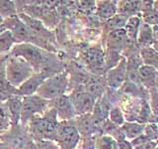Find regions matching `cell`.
Listing matches in <instances>:
<instances>
[{"mask_svg":"<svg viewBox=\"0 0 158 149\" xmlns=\"http://www.w3.org/2000/svg\"><path fill=\"white\" fill-rule=\"evenodd\" d=\"M59 121L57 120L56 111L49 106L48 111L35 116L28 122L29 131L35 141L38 140H52L56 141V131Z\"/></svg>","mask_w":158,"mask_h":149,"instance_id":"6da1fadb","label":"cell"},{"mask_svg":"<svg viewBox=\"0 0 158 149\" xmlns=\"http://www.w3.org/2000/svg\"><path fill=\"white\" fill-rule=\"evenodd\" d=\"M33 68L25 60L10 55L5 61V81L17 88L34 74Z\"/></svg>","mask_w":158,"mask_h":149,"instance_id":"7a4b0ae2","label":"cell"},{"mask_svg":"<svg viewBox=\"0 0 158 149\" xmlns=\"http://www.w3.org/2000/svg\"><path fill=\"white\" fill-rule=\"evenodd\" d=\"M68 74L61 72L48 77L40 86L36 93L37 96L46 101H53L65 94L68 88Z\"/></svg>","mask_w":158,"mask_h":149,"instance_id":"3957f363","label":"cell"},{"mask_svg":"<svg viewBox=\"0 0 158 149\" xmlns=\"http://www.w3.org/2000/svg\"><path fill=\"white\" fill-rule=\"evenodd\" d=\"M10 55L25 60L33 68L35 73H39L42 71L44 67L48 52L31 43H22L15 44L10 52Z\"/></svg>","mask_w":158,"mask_h":149,"instance_id":"277c9868","label":"cell"},{"mask_svg":"<svg viewBox=\"0 0 158 149\" xmlns=\"http://www.w3.org/2000/svg\"><path fill=\"white\" fill-rule=\"evenodd\" d=\"M48 107L49 102L43 99L37 94L22 97L20 122L22 124H27L35 116L41 115L46 112Z\"/></svg>","mask_w":158,"mask_h":149,"instance_id":"5b68a950","label":"cell"},{"mask_svg":"<svg viewBox=\"0 0 158 149\" xmlns=\"http://www.w3.org/2000/svg\"><path fill=\"white\" fill-rule=\"evenodd\" d=\"M80 138L81 136L73 121H59L56 136V142L59 149H75Z\"/></svg>","mask_w":158,"mask_h":149,"instance_id":"8992f818","label":"cell"},{"mask_svg":"<svg viewBox=\"0 0 158 149\" xmlns=\"http://www.w3.org/2000/svg\"><path fill=\"white\" fill-rule=\"evenodd\" d=\"M69 99L74 107L76 115L90 114L97 99L89 94L83 88H74L69 94Z\"/></svg>","mask_w":158,"mask_h":149,"instance_id":"52a82bcc","label":"cell"},{"mask_svg":"<svg viewBox=\"0 0 158 149\" xmlns=\"http://www.w3.org/2000/svg\"><path fill=\"white\" fill-rule=\"evenodd\" d=\"M4 28L11 33L15 44L29 43L30 35L27 26L17 15L4 19Z\"/></svg>","mask_w":158,"mask_h":149,"instance_id":"ba28073f","label":"cell"},{"mask_svg":"<svg viewBox=\"0 0 158 149\" xmlns=\"http://www.w3.org/2000/svg\"><path fill=\"white\" fill-rule=\"evenodd\" d=\"M127 79V60L123 56L115 67L108 70L105 74L107 86L112 89H118Z\"/></svg>","mask_w":158,"mask_h":149,"instance_id":"9c48e42d","label":"cell"},{"mask_svg":"<svg viewBox=\"0 0 158 149\" xmlns=\"http://www.w3.org/2000/svg\"><path fill=\"white\" fill-rule=\"evenodd\" d=\"M49 106L56 111L58 121H69L76 117V112L67 94H63L53 101H51Z\"/></svg>","mask_w":158,"mask_h":149,"instance_id":"30bf717a","label":"cell"},{"mask_svg":"<svg viewBox=\"0 0 158 149\" xmlns=\"http://www.w3.org/2000/svg\"><path fill=\"white\" fill-rule=\"evenodd\" d=\"M86 66L95 74V76H101L99 71L107 72L105 66V52L101 48H91L84 55Z\"/></svg>","mask_w":158,"mask_h":149,"instance_id":"8fae6325","label":"cell"},{"mask_svg":"<svg viewBox=\"0 0 158 149\" xmlns=\"http://www.w3.org/2000/svg\"><path fill=\"white\" fill-rule=\"evenodd\" d=\"M48 76L42 72L34 73L31 77L27 79L21 86L16 88V94L20 97H29L36 94L38 88L43 84V82L48 78Z\"/></svg>","mask_w":158,"mask_h":149,"instance_id":"7c38bea8","label":"cell"},{"mask_svg":"<svg viewBox=\"0 0 158 149\" xmlns=\"http://www.w3.org/2000/svg\"><path fill=\"white\" fill-rule=\"evenodd\" d=\"M128 42L130 41H128L123 29H118L115 30V31L109 32L106 41L107 51L121 54L123 51H125Z\"/></svg>","mask_w":158,"mask_h":149,"instance_id":"4fadbf2b","label":"cell"},{"mask_svg":"<svg viewBox=\"0 0 158 149\" xmlns=\"http://www.w3.org/2000/svg\"><path fill=\"white\" fill-rule=\"evenodd\" d=\"M138 81L140 86L146 89L155 88L157 86V69L142 65L138 69Z\"/></svg>","mask_w":158,"mask_h":149,"instance_id":"5bb4252c","label":"cell"},{"mask_svg":"<svg viewBox=\"0 0 158 149\" xmlns=\"http://www.w3.org/2000/svg\"><path fill=\"white\" fill-rule=\"evenodd\" d=\"M106 86L107 84L105 81V76H95V74H93V76H90L83 88L89 94H91L93 97L98 99L104 96V93L106 92Z\"/></svg>","mask_w":158,"mask_h":149,"instance_id":"9a60e30c","label":"cell"},{"mask_svg":"<svg viewBox=\"0 0 158 149\" xmlns=\"http://www.w3.org/2000/svg\"><path fill=\"white\" fill-rule=\"evenodd\" d=\"M21 106H22V97L15 96L10 97L4 102V106L6 108L10 121L14 125H18L20 122V115H21Z\"/></svg>","mask_w":158,"mask_h":149,"instance_id":"2e32d148","label":"cell"},{"mask_svg":"<svg viewBox=\"0 0 158 149\" xmlns=\"http://www.w3.org/2000/svg\"><path fill=\"white\" fill-rule=\"evenodd\" d=\"M117 3L118 1H97L95 6V12L98 17L103 21H107L117 14Z\"/></svg>","mask_w":158,"mask_h":149,"instance_id":"e0dca14e","label":"cell"},{"mask_svg":"<svg viewBox=\"0 0 158 149\" xmlns=\"http://www.w3.org/2000/svg\"><path fill=\"white\" fill-rule=\"evenodd\" d=\"M156 43L157 42H155L154 38H153L152 26L141 22L136 37V45L140 48H145L152 47V45H155Z\"/></svg>","mask_w":158,"mask_h":149,"instance_id":"ac0fdd59","label":"cell"},{"mask_svg":"<svg viewBox=\"0 0 158 149\" xmlns=\"http://www.w3.org/2000/svg\"><path fill=\"white\" fill-rule=\"evenodd\" d=\"M142 1H118L117 3V14L130 18L140 13Z\"/></svg>","mask_w":158,"mask_h":149,"instance_id":"d6986e66","label":"cell"},{"mask_svg":"<svg viewBox=\"0 0 158 149\" xmlns=\"http://www.w3.org/2000/svg\"><path fill=\"white\" fill-rule=\"evenodd\" d=\"M141 22L142 21H141V17L139 14L127 18L125 27H123V30H125L126 35L130 42L136 44V37H137L138 29H139Z\"/></svg>","mask_w":158,"mask_h":149,"instance_id":"ffe728a7","label":"cell"},{"mask_svg":"<svg viewBox=\"0 0 158 149\" xmlns=\"http://www.w3.org/2000/svg\"><path fill=\"white\" fill-rule=\"evenodd\" d=\"M143 126L144 124H140L137 121H125V123L120 127L126 139L131 141L132 139L141 135L143 132Z\"/></svg>","mask_w":158,"mask_h":149,"instance_id":"44dd1931","label":"cell"},{"mask_svg":"<svg viewBox=\"0 0 158 149\" xmlns=\"http://www.w3.org/2000/svg\"><path fill=\"white\" fill-rule=\"evenodd\" d=\"M139 58L141 60L142 65L149 66L152 68L157 69V61H158V55L157 49L154 47H145L140 48L139 50Z\"/></svg>","mask_w":158,"mask_h":149,"instance_id":"7402d4cb","label":"cell"},{"mask_svg":"<svg viewBox=\"0 0 158 149\" xmlns=\"http://www.w3.org/2000/svg\"><path fill=\"white\" fill-rule=\"evenodd\" d=\"M14 45L15 41L9 31L4 30L3 32L0 33V55L8 54L9 52H11Z\"/></svg>","mask_w":158,"mask_h":149,"instance_id":"603a6c76","label":"cell"},{"mask_svg":"<svg viewBox=\"0 0 158 149\" xmlns=\"http://www.w3.org/2000/svg\"><path fill=\"white\" fill-rule=\"evenodd\" d=\"M127 18L126 16L121 14H116L115 16L110 18L107 21H105V27L107 29L108 33L115 31V30H118V29H123L126 25Z\"/></svg>","mask_w":158,"mask_h":149,"instance_id":"cb8c5ba5","label":"cell"},{"mask_svg":"<svg viewBox=\"0 0 158 149\" xmlns=\"http://www.w3.org/2000/svg\"><path fill=\"white\" fill-rule=\"evenodd\" d=\"M108 120L117 127H120L125 123V121H126L125 114H123L120 106H114L111 107L110 111H109V114H108Z\"/></svg>","mask_w":158,"mask_h":149,"instance_id":"d4e9b609","label":"cell"},{"mask_svg":"<svg viewBox=\"0 0 158 149\" xmlns=\"http://www.w3.org/2000/svg\"><path fill=\"white\" fill-rule=\"evenodd\" d=\"M95 149H118L117 141L107 134H103L96 138Z\"/></svg>","mask_w":158,"mask_h":149,"instance_id":"484cf974","label":"cell"},{"mask_svg":"<svg viewBox=\"0 0 158 149\" xmlns=\"http://www.w3.org/2000/svg\"><path fill=\"white\" fill-rule=\"evenodd\" d=\"M17 15V8L14 1H0V16L3 19Z\"/></svg>","mask_w":158,"mask_h":149,"instance_id":"4316f807","label":"cell"},{"mask_svg":"<svg viewBox=\"0 0 158 149\" xmlns=\"http://www.w3.org/2000/svg\"><path fill=\"white\" fill-rule=\"evenodd\" d=\"M141 21L149 26L157 25L158 21V14H157V1H154L152 10L145 13H141Z\"/></svg>","mask_w":158,"mask_h":149,"instance_id":"83f0119b","label":"cell"},{"mask_svg":"<svg viewBox=\"0 0 158 149\" xmlns=\"http://www.w3.org/2000/svg\"><path fill=\"white\" fill-rule=\"evenodd\" d=\"M142 134L148 139V140L156 141L157 140V124L156 123L144 124Z\"/></svg>","mask_w":158,"mask_h":149,"instance_id":"f1b7e54d","label":"cell"},{"mask_svg":"<svg viewBox=\"0 0 158 149\" xmlns=\"http://www.w3.org/2000/svg\"><path fill=\"white\" fill-rule=\"evenodd\" d=\"M34 149H59V147L56 141L38 140V141H35Z\"/></svg>","mask_w":158,"mask_h":149,"instance_id":"f546056e","label":"cell"},{"mask_svg":"<svg viewBox=\"0 0 158 149\" xmlns=\"http://www.w3.org/2000/svg\"><path fill=\"white\" fill-rule=\"evenodd\" d=\"M97 136L95 135H90V136H85L80 140H82L81 143V149H95V142H96Z\"/></svg>","mask_w":158,"mask_h":149,"instance_id":"4dcf8cb0","label":"cell"},{"mask_svg":"<svg viewBox=\"0 0 158 149\" xmlns=\"http://www.w3.org/2000/svg\"><path fill=\"white\" fill-rule=\"evenodd\" d=\"M133 149H157L156 141H146L144 143L133 147Z\"/></svg>","mask_w":158,"mask_h":149,"instance_id":"1f68e13d","label":"cell"},{"mask_svg":"<svg viewBox=\"0 0 158 149\" xmlns=\"http://www.w3.org/2000/svg\"><path fill=\"white\" fill-rule=\"evenodd\" d=\"M117 146H118V149H133L131 141L127 140V139L117 142Z\"/></svg>","mask_w":158,"mask_h":149,"instance_id":"d6a6232c","label":"cell"},{"mask_svg":"<svg viewBox=\"0 0 158 149\" xmlns=\"http://www.w3.org/2000/svg\"><path fill=\"white\" fill-rule=\"evenodd\" d=\"M4 30H5V28H4V19L0 16V33L3 32Z\"/></svg>","mask_w":158,"mask_h":149,"instance_id":"836d02e7","label":"cell"}]
</instances>
